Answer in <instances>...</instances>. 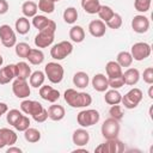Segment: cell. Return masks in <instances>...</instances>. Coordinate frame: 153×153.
<instances>
[{
  "label": "cell",
  "instance_id": "obj_31",
  "mask_svg": "<svg viewBox=\"0 0 153 153\" xmlns=\"http://www.w3.org/2000/svg\"><path fill=\"white\" fill-rule=\"evenodd\" d=\"M37 11H38V7H37V4L33 2V1H25L23 5H22V12L24 14V17L26 18H32L37 14Z\"/></svg>",
  "mask_w": 153,
  "mask_h": 153
},
{
  "label": "cell",
  "instance_id": "obj_12",
  "mask_svg": "<svg viewBox=\"0 0 153 153\" xmlns=\"http://www.w3.org/2000/svg\"><path fill=\"white\" fill-rule=\"evenodd\" d=\"M30 84H27L26 80H22V79H14L12 82V92L13 94L19 98V99H25L30 96L31 90H30Z\"/></svg>",
  "mask_w": 153,
  "mask_h": 153
},
{
  "label": "cell",
  "instance_id": "obj_18",
  "mask_svg": "<svg viewBox=\"0 0 153 153\" xmlns=\"http://www.w3.org/2000/svg\"><path fill=\"white\" fill-rule=\"evenodd\" d=\"M16 79V65H7L0 68V85H6Z\"/></svg>",
  "mask_w": 153,
  "mask_h": 153
},
{
  "label": "cell",
  "instance_id": "obj_23",
  "mask_svg": "<svg viewBox=\"0 0 153 153\" xmlns=\"http://www.w3.org/2000/svg\"><path fill=\"white\" fill-rule=\"evenodd\" d=\"M26 60L33 66H39L44 61V54H43V51L41 49L31 48V50L29 51V54L26 56Z\"/></svg>",
  "mask_w": 153,
  "mask_h": 153
},
{
  "label": "cell",
  "instance_id": "obj_45",
  "mask_svg": "<svg viewBox=\"0 0 153 153\" xmlns=\"http://www.w3.org/2000/svg\"><path fill=\"white\" fill-rule=\"evenodd\" d=\"M142 79L146 84L152 85L153 84V67H147L142 73Z\"/></svg>",
  "mask_w": 153,
  "mask_h": 153
},
{
  "label": "cell",
  "instance_id": "obj_9",
  "mask_svg": "<svg viewBox=\"0 0 153 153\" xmlns=\"http://www.w3.org/2000/svg\"><path fill=\"white\" fill-rule=\"evenodd\" d=\"M120 129H121V126H120V121L112 118V117H109L106 118L103 124H102V128H100V131H102V135L105 140L108 139H115V137H118V134H120Z\"/></svg>",
  "mask_w": 153,
  "mask_h": 153
},
{
  "label": "cell",
  "instance_id": "obj_20",
  "mask_svg": "<svg viewBox=\"0 0 153 153\" xmlns=\"http://www.w3.org/2000/svg\"><path fill=\"white\" fill-rule=\"evenodd\" d=\"M123 80H124V85H129V86H134L139 82L140 80V72L137 68H127V71L124 73H122Z\"/></svg>",
  "mask_w": 153,
  "mask_h": 153
},
{
  "label": "cell",
  "instance_id": "obj_48",
  "mask_svg": "<svg viewBox=\"0 0 153 153\" xmlns=\"http://www.w3.org/2000/svg\"><path fill=\"white\" fill-rule=\"evenodd\" d=\"M6 152H7V153H14V152L22 153V148H19V147H13V145H12V146H10V148H8Z\"/></svg>",
  "mask_w": 153,
  "mask_h": 153
},
{
  "label": "cell",
  "instance_id": "obj_1",
  "mask_svg": "<svg viewBox=\"0 0 153 153\" xmlns=\"http://www.w3.org/2000/svg\"><path fill=\"white\" fill-rule=\"evenodd\" d=\"M20 110L25 115H30L37 123H43L48 120V110L37 100L25 98L20 103Z\"/></svg>",
  "mask_w": 153,
  "mask_h": 153
},
{
  "label": "cell",
  "instance_id": "obj_25",
  "mask_svg": "<svg viewBox=\"0 0 153 153\" xmlns=\"http://www.w3.org/2000/svg\"><path fill=\"white\" fill-rule=\"evenodd\" d=\"M14 29H16L17 33L26 35L31 29V24H30V22L26 17H19L14 23Z\"/></svg>",
  "mask_w": 153,
  "mask_h": 153
},
{
  "label": "cell",
  "instance_id": "obj_49",
  "mask_svg": "<svg viewBox=\"0 0 153 153\" xmlns=\"http://www.w3.org/2000/svg\"><path fill=\"white\" fill-rule=\"evenodd\" d=\"M148 97L151 99H153V86H149V90H148Z\"/></svg>",
  "mask_w": 153,
  "mask_h": 153
},
{
  "label": "cell",
  "instance_id": "obj_14",
  "mask_svg": "<svg viewBox=\"0 0 153 153\" xmlns=\"http://www.w3.org/2000/svg\"><path fill=\"white\" fill-rule=\"evenodd\" d=\"M39 96L42 99L49 102V103H55L60 99V92L59 90L54 88L53 86H49V85H42L39 87Z\"/></svg>",
  "mask_w": 153,
  "mask_h": 153
},
{
  "label": "cell",
  "instance_id": "obj_41",
  "mask_svg": "<svg viewBox=\"0 0 153 153\" xmlns=\"http://www.w3.org/2000/svg\"><path fill=\"white\" fill-rule=\"evenodd\" d=\"M23 114H22V110L19 111L18 109H11L10 111H7V115H6V121H7V123L8 124H11L12 127L16 124V122L20 118V116H22Z\"/></svg>",
  "mask_w": 153,
  "mask_h": 153
},
{
  "label": "cell",
  "instance_id": "obj_39",
  "mask_svg": "<svg viewBox=\"0 0 153 153\" xmlns=\"http://www.w3.org/2000/svg\"><path fill=\"white\" fill-rule=\"evenodd\" d=\"M122 23H123V20H122L121 14L114 13V16L105 23V25H106V27H110L112 30H117V29H120L122 26Z\"/></svg>",
  "mask_w": 153,
  "mask_h": 153
},
{
  "label": "cell",
  "instance_id": "obj_21",
  "mask_svg": "<svg viewBox=\"0 0 153 153\" xmlns=\"http://www.w3.org/2000/svg\"><path fill=\"white\" fill-rule=\"evenodd\" d=\"M47 110H48V118H50L51 121H55V122L63 120V117L66 115L65 108L62 105H59V104H53Z\"/></svg>",
  "mask_w": 153,
  "mask_h": 153
},
{
  "label": "cell",
  "instance_id": "obj_8",
  "mask_svg": "<svg viewBox=\"0 0 153 153\" xmlns=\"http://www.w3.org/2000/svg\"><path fill=\"white\" fill-rule=\"evenodd\" d=\"M142 98H143L142 91L137 87H134L129 90L124 96H122L121 103L124 105L126 109H135L141 103Z\"/></svg>",
  "mask_w": 153,
  "mask_h": 153
},
{
  "label": "cell",
  "instance_id": "obj_46",
  "mask_svg": "<svg viewBox=\"0 0 153 153\" xmlns=\"http://www.w3.org/2000/svg\"><path fill=\"white\" fill-rule=\"evenodd\" d=\"M8 8H10V5H8L7 0H0V16L7 13Z\"/></svg>",
  "mask_w": 153,
  "mask_h": 153
},
{
  "label": "cell",
  "instance_id": "obj_52",
  "mask_svg": "<svg viewBox=\"0 0 153 153\" xmlns=\"http://www.w3.org/2000/svg\"><path fill=\"white\" fill-rule=\"evenodd\" d=\"M54 1H55V2H59V1H60V0H54Z\"/></svg>",
  "mask_w": 153,
  "mask_h": 153
},
{
  "label": "cell",
  "instance_id": "obj_37",
  "mask_svg": "<svg viewBox=\"0 0 153 153\" xmlns=\"http://www.w3.org/2000/svg\"><path fill=\"white\" fill-rule=\"evenodd\" d=\"M50 19H48L43 14H36L35 17H32V25L39 31L42 29H44L48 24H49Z\"/></svg>",
  "mask_w": 153,
  "mask_h": 153
},
{
  "label": "cell",
  "instance_id": "obj_2",
  "mask_svg": "<svg viewBox=\"0 0 153 153\" xmlns=\"http://www.w3.org/2000/svg\"><path fill=\"white\" fill-rule=\"evenodd\" d=\"M65 102L74 109H80V108H87L92 103V97L87 92H80L76 91L75 88H67L63 93Z\"/></svg>",
  "mask_w": 153,
  "mask_h": 153
},
{
  "label": "cell",
  "instance_id": "obj_16",
  "mask_svg": "<svg viewBox=\"0 0 153 153\" xmlns=\"http://www.w3.org/2000/svg\"><path fill=\"white\" fill-rule=\"evenodd\" d=\"M88 32L91 36H93L96 38H100L106 32V25L100 19H93L88 24Z\"/></svg>",
  "mask_w": 153,
  "mask_h": 153
},
{
  "label": "cell",
  "instance_id": "obj_50",
  "mask_svg": "<svg viewBox=\"0 0 153 153\" xmlns=\"http://www.w3.org/2000/svg\"><path fill=\"white\" fill-rule=\"evenodd\" d=\"M78 152H84V153H87L88 151H87V149H85V148H76V149H74V151H73V153H78Z\"/></svg>",
  "mask_w": 153,
  "mask_h": 153
},
{
  "label": "cell",
  "instance_id": "obj_43",
  "mask_svg": "<svg viewBox=\"0 0 153 153\" xmlns=\"http://www.w3.org/2000/svg\"><path fill=\"white\" fill-rule=\"evenodd\" d=\"M109 115L110 117L117 120V121H121L123 118V110H122V106L120 104H115V105H111L110 109H109Z\"/></svg>",
  "mask_w": 153,
  "mask_h": 153
},
{
  "label": "cell",
  "instance_id": "obj_34",
  "mask_svg": "<svg viewBox=\"0 0 153 153\" xmlns=\"http://www.w3.org/2000/svg\"><path fill=\"white\" fill-rule=\"evenodd\" d=\"M78 19V11L75 7H67L63 11V20L67 24H74Z\"/></svg>",
  "mask_w": 153,
  "mask_h": 153
},
{
  "label": "cell",
  "instance_id": "obj_40",
  "mask_svg": "<svg viewBox=\"0 0 153 153\" xmlns=\"http://www.w3.org/2000/svg\"><path fill=\"white\" fill-rule=\"evenodd\" d=\"M152 0H134V8L140 13H146L151 8Z\"/></svg>",
  "mask_w": 153,
  "mask_h": 153
},
{
  "label": "cell",
  "instance_id": "obj_38",
  "mask_svg": "<svg viewBox=\"0 0 153 153\" xmlns=\"http://www.w3.org/2000/svg\"><path fill=\"white\" fill-rule=\"evenodd\" d=\"M14 47H16L14 50H16L17 56L23 57V59H26L29 51L31 50V47H30L27 43H25V42H19V43H17Z\"/></svg>",
  "mask_w": 153,
  "mask_h": 153
},
{
  "label": "cell",
  "instance_id": "obj_51",
  "mask_svg": "<svg viewBox=\"0 0 153 153\" xmlns=\"http://www.w3.org/2000/svg\"><path fill=\"white\" fill-rule=\"evenodd\" d=\"M2 63H4V59H2V55L0 54V67L2 66Z\"/></svg>",
  "mask_w": 153,
  "mask_h": 153
},
{
  "label": "cell",
  "instance_id": "obj_33",
  "mask_svg": "<svg viewBox=\"0 0 153 153\" xmlns=\"http://www.w3.org/2000/svg\"><path fill=\"white\" fill-rule=\"evenodd\" d=\"M24 137L30 143H36L41 140V131L36 128L29 127L26 130H24Z\"/></svg>",
  "mask_w": 153,
  "mask_h": 153
},
{
  "label": "cell",
  "instance_id": "obj_19",
  "mask_svg": "<svg viewBox=\"0 0 153 153\" xmlns=\"http://www.w3.org/2000/svg\"><path fill=\"white\" fill-rule=\"evenodd\" d=\"M91 84L93 86V88L97 92H105L109 88V80L108 76H105V74L103 73H97L93 75Z\"/></svg>",
  "mask_w": 153,
  "mask_h": 153
},
{
  "label": "cell",
  "instance_id": "obj_5",
  "mask_svg": "<svg viewBox=\"0 0 153 153\" xmlns=\"http://www.w3.org/2000/svg\"><path fill=\"white\" fill-rule=\"evenodd\" d=\"M44 74H45V78H48V80L51 84H60L63 79L65 69L59 62L51 61V62H48L45 65Z\"/></svg>",
  "mask_w": 153,
  "mask_h": 153
},
{
  "label": "cell",
  "instance_id": "obj_13",
  "mask_svg": "<svg viewBox=\"0 0 153 153\" xmlns=\"http://www.w3.org/2000/svg\"><path fill=\"white\" fill-rule=\"evenodd\" d=\"M131 29L136 33H146L149 29V19L143 14H136L131 19Z\"/></svg>",
  "mask_w": 153,
  "mask_h": 153
},
{
  "label": "cell",
  "instance_id": "obj_22",
  "mask_svg": "<svg viewBox=\"0 0 153 153\" xmlns=\"http://www.w3.org/2000/svg\"><path fill=\"white\" fill-rule=\"evenodd\" d=\"M14 65H16V78L22 80H27L29 76L31 75V67L29 66V63L20 61Z\"/></svg>",
  "mask_w": 153,
  "mask_h": 153
},
{
  "label": "cell",
  "instance_id": "obj_47",
  "mask_svg": "<svg viewBox=\"0 0 153 153\" xmlns=\"http://www.w3.org/2000/svg\"><path fill=\"white\" fill-rule=\"evenodd\" d=\"M7 111H8V106H7V104L0 102V117H1L2 115H5Z\"/></svg>",
  "mask_w": 153,
  "mask_h": 153
},
{
  "label": "cell",
  "instance_id": "obj_26",
  "mask_svg": "<svg viewBox=\"0 0 153 153\" xmlns=\"http://www.w3.org/2000/svg\"><path fill=\"white\" fill-rule=\"evenodd\" d=\"M69 38L74 43H81L85 39V30L80 25H73L69 29Z\"/></svg>",
  "mask_w": 153,
  "mask_h": 153
},
{
  "label": "cell",
  "instance_id": "obj_3",
  "mask_svg": "<svg viewBox=\"0 0 153 153\" xmlns=\"http://www.w3.org/2000/svg\"><path fill=\"white\" fill-rule=\"evenodd\" d=\"M55 31H56V23L50 19L49 24L38 31V33L35 36V45L37 48H48L53 44L55 38Z\"/></svg>",
  "mask_w": 153,
  "mask_h": 153
},
{
  "label": "cell",
  "instance_id": "obj_30",
  "mask_svg": "<svg viewBox=\"0 0 153 153\" xmlns=\"http://www.w3.org/2000/svg\"><path fill=\"white\" fill-rule=\"evenodd\" d=\"M80 5H81L82 10L88 14H96V13H98V11L100 8L99 0H81Z\"/></svg>",
  "mask_w": 153,
  "mask_h": 153
},
{
  "label": "cell",
  "instance_id": "obj_35",
  "mask_svg": "<svg viewBox=\"0 0 153 153\" xmlns=\"http://www.w3.org/2000/svg\"><path fill=\"white\" fill-rule=\"evenodd\" d=\"M38 10L42 11L43 13L50 14L54 12L55 10V1L54 0H38V5H37Z\"/></svg>",
  "mask_w": 153,
  "mask_h": 153
},
{
  "label": "cell",
  "instance_id": "obj_17",
  "mask_svg": "<svg viewBox=\"0 0 153 153\" xmlns=\"http://www.w3.org/2000/svg\"><path fill=\"white\" fill-rule=\"evenodd\" d=\"M72 141L78 147L86 146L90 141V133L82 127L79 128V129H75L73 131V135H72Z\"/></svg>",
  "mask_w": 153,
  "mask_h": 153
},
{
  "label": "cell",
  "instance_id": "obj_29",
  "mask_svg": "<svg viewBox=\"0 0 153 153\" xmlns=\"http://www.w3.org/2000/svg\"><path fill=\"white\" fill-rule=\"evenodd\" d=\"M44 80H45V74L42 71H35L29 76V84L31 87L35 88H39L44 84Z\"/></svg>",
  "mask_w": 153,
  "mask_h": 153
},
{
  "label": "cell",
  "instance_id": "obj_10",
  "mask_svg": "<svg viewBox=\"0 0 153 153\" xmlns=\"http://www.w3.org/2000/svg\"><path fill=\"white\" fill-rule=\"evenodd\" d=\"M151 51H152L151 44H148L146 42H136V43H134L131 45V49H130L131 57L135 61L146 60L151 55Z\"/></svg>",
  "mask_w": 153,
  "mask_h": 153
},
{
  "label": "cell",
  "instance_id": "obj_32",
  "mask_svg": "<svg viewBox=\"0 0 153 153\" xmlns=\"http://www.w3.org/2000/svg\"><path fill=\"white\" fill-rule=\"evenodd\" d=\"M133 57H131V54L129 53V51H126V50H123V51H120L118 54H117V57H116V62L121 66V67H130L131 66V63H133Z\"/></svg>",
  "mask_w": 153,
  "mask_h": 153
},
{
  "label": "cell",
  "instance_id": "obj_15",
  "mask_svg": "<svg viewBox=\"0 0 153 153\" xmlns=\"http://www.w3.org/2000/svg\"><path fill=\"white\" fill-rule=\"evenodd\" d=\"M18 136L14 130L10 128H1L0 129V149L5 146H12L17 142Z\"/></svg>",
  "mask_w": 153,
  "mask_h": 153
},
{
  "label": "cell",
  "instance_id": "obj_42",
  "mask_svg": "<svg viewBox=\"0 0 153 153\" xmlns=\"http://www.w3.org/2000/svg\"><path fill=\"white\" fill-rule=\"evenodd\" d=\"M13 127L18 131H24V130H26L30 127V118L27 116H25V115H22L20 118L16 122V124Z\"/></svg>",
  "mask_w": 153,
  "mask_h": 153
},
{
  "label": "cell",
  "instance_id": "obj_6",
  "mask_svg": "<svg viewBox=\"0 0 153 153\" xmlns=\"http://www.w3.org/2000/svg\"><path fill=\"white\" fill-rule=\"evenodd\" d=\"M73 51V44L69 41H61L50 48V56L54 60H63L68 57Z\"/></svg>",
  "mask_w": 153,
  "mask_h": 153
},
{
  "label": "cell",
  "instance_id": "obj_36",
  "mask_svg": "<svg viewBox=\"0 0 153 153\" xmlns=\"http://www.w3.org/2000/svg\"><path fill=\"white\" fill-rule=\"evenodd\" d=\"M114 10L110 7V6H108V5H100V8H99V11H98V16H99V19L100 20H103L104 23H106L112 16H114Z\"/></svg>",
  "mask_w": 153,
  "mask_h": 153
},
{
  "label": "cell",
  "instance_id": "obj_28",
  "mask_svg": "<svg viewBox=\"0 0 153 153\" xmlns=\"http://www.w3.org/2000/svg\"><path fill=\"white\" fill-rule=\"evenodd\" d=\"M121 99H122V94L118 92V90L111 88V90H106L105 91L104 100H105L106 104H109V105L121 104Z\"/></svg>",
  "mask_w": 153,
  "mask_h": 153
},
{
  "label": "cell",
  "instance_id": "obj_11",
  "mask_svg": "<svg viewBox=\"0 0 153 153\" xmlns=\"http://www.w3.org/2000/svg\"><path fill=\"white\" fill-rule=\"evenodd\" d=\"M0 42L6 48H12L17 44L16 32L8 24L0 25Z\"/></svg>",
  "mask_w": 153,
  "mask_h": 153
},
{
  "label": "cell",
  "instance_id": "obj_24",
  "mask_svg": "<svg viewBox=\"0 0 153 153\" xmlns=\"http://www.w3.org/2000/svg\"><path fill=\"white\" fill-rule=\"evenodd\" d=\"M73 84L76 88H85L90 84V76L85 72H76L73 75Z\"/></svg>",
  "mask_w": 153,
  "mask_h": 153
},
{
  "label": "cell",
  "instance_id": "obj_44",
  "mask_svg": "<svg viewBox=\"0 0 153 153\" xmlns=\"http://www.w3.org/2000/svg\"><path fill=\"white\" fill-rule=\"evenodd\" d=\"M109 80V87L111 88H121L122 86H124V80H123V76L120 75V76H116V78H111V79H108Z\"/></svg>",
  "mask_w": 153,
  "mask_h": 153
},
{
  "label": "cell",
  "instance_id": "obj_27",
  "mask_svg": "<svg viewBox=\"0 0 153 153\" xmlns=\"http://www.w3.org/2000/svg\"><path fill=\"white\" fill-rule=\"evenodd\" d=\"M105 72H106L108 79L120 76V75H122V73H123V72H122V67H121L116 61H109V62L105 65Z\"/></svg>",
  "mask_w": 153,
  "mask_h": 153
},
{
  "label": "cell",
  "instance_id": "obj_4",
  "mask_svg": "<svg viewBox=\"0 0 153 153\" xmlns=\"http://www.w3.org/2000/svg\"><path fill=\"white\" fill-rule=\"evenodd\" d=\"M100 120V114L96 109H85L76 115V122L82 128L92 127Z\"/></svg>",
  "mask_w": 153,
  "mask_h": 153
},
{
  "label": "cell",
  "instance_id": "obj_7",
  "mask_svg": "<svg viewBox=\"0 0 153 153\" xmlns=\"http://www.w3.org/2000/svg\"><path fill=\"white\" fill-rule=\"evenodd\" d=\"M94 152L97 153H122L124 152V143L118 140V137L115 139H108L104 143H100L94 148Z\"/></svg>",
  "mask_w": 153,
  "mask_h": 153
}]
</instances>
